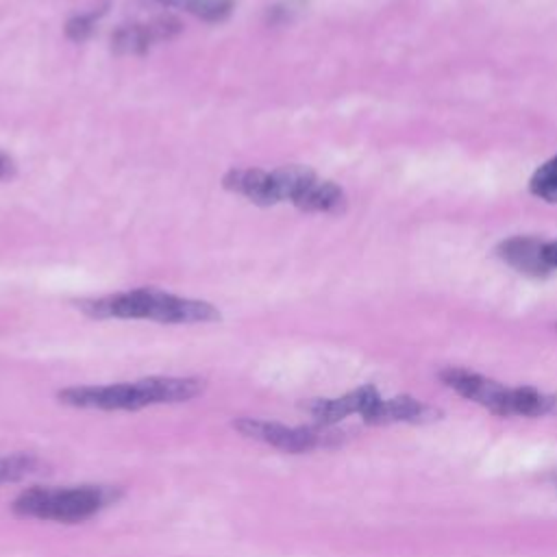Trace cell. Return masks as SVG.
Masks as SVG:
<instances>
[{"instance_id": "obj_3", "label": "cell", "mask_w": 557, "mask_h": 557, "mask_svg": "<svg viewBox=\"0 0 557 557\" xmlns=\"http://www.w3.org/2000/svg\"><path fill=\"white\" fill-rule=\"evenodd\" d=\"M120 492L107 485H78V487H28L15 503L13 511L22 518H39L54 522H81L96 516L109 503L117 500Z\"/></svg>"}, {"instance_id": "obj_7", "label": "cell", "mask_w": 557, "mask_h": 557, "mask_svg": "<svg viewBox=\"0 0 557 557\" xmlns=\"http://www.w3.org/2000/svg\"><path fill=\"white\" fill-rule=\"evenodd\" d=\"M181 30V24L172 17H159L148 24H128L113 33L111 46L120 54H141L152 44L170 39Z\"/></svg>"}, {"instance_id": "obj_16", "label": "cell", "mask_w": 557, "mask_h": 557, "mask_svg": "<svg viewBox=\"0 0 557 557\" xmlns=\"http://www.w3.org/2000/svg\"><path fill=\"white\" fill-rule=\"evenodd\" d=\"M102 13H104V9L91 11V13H87V15H76V17H72V20L65 24V35H67L72 41H83V39H87V37L91 35V30H94L96 17L102 15Z\"/></svg>"}, {"instance_id": "obj_2", "label": "cell", "mask_w": 557, "mask_h": 557, "mask_svg": "<svg viewBox=\"0 0 557 557\" xmlns=\"http://www.w3.org/2000/svg\"><path fill=\"white\" fill-rule=\"evenodd\" d=\"M440 379L459 396L485 407L496 416H544L557 411V396L535 387H507L479 372L446 368Z\"/></svg>"}, {"instance_id": "obj_19", "label": "cell", "mask_w": 557, "mask_h": 557, "mask_svg": "<svg viewBox=\"0 0 557 557\" xmlns=\"http://www.w3.org/2000/svg\"><path fill=\"white\" fill-rule=\"evenodd\" d=\"M15 174V165L11 161V157H7L4 152H0V178H11Z\"/></svg>"}, {"instance_id": "obj_1", "label": "cell", "mask_w": 557, "mask_h": 557, "mask_svg": "<svg viewBox=\"0 0 557 557\" xmlns=\"http://www.w3.org/2000/svg\"><path fill=\"white\" fill-rule=\"evenodd\" d=\"M78 307L91 318H141L165 324H194V322H215L220 311L205 302L181 298L154 287H141L115 296H104L96 300H83Z\"/></svg>"}, {"instance_id": "obj_15", "label": "cell", "mask_w": 557, "mask_h": 557, "mask_svg": "<svg viewBox=\"0 0 557 557\" xmlns=\"http://www.w3.org/2000/svg\"><path fill=\"white\" fill-rule=\"evenodd\" d=\"M39 470V459L30 453H13L0 457V483H15Z\"/></svg>"}, {"instance_id": "obj_10", "label": "cell", "mask_w": 557, "mask_h": 557, "mask_svg": "<svg viewBox=\"0 0 557 557\" xmlns=\"http://www.w3.org/2000/svg\"><path fill=\"white\" fill-rule=\"evenodd\" d=\"M222 185L235 194L246 196L248 200H252L255 205L261 207H270L281 202L276 187H274V178L272 172H263V170H252V168H237L226 172V176L222 178Z\"/></svg>"}, {"instance_id": "obj_5", "label": "cell", "mask_w": 557, "mask_h": 557, "mask_svg": "<svg viewBox=\"0 0 557 557\" xmlns=\"http://www.w3.org/2000/svg\"><path fill=\"white\" fill-rule=\"evenodd\" d=\"M233 426L250 440L263 442L268 446H274L285 453H307L318 446L333 444L337 433L324 431L322 429H311V426H285L278 422H268L259 418H237Z\"/></svg>"}, {"instance_id": "obj_4", "label": "cell", "mask_w": 557, "mask_h": 557, "mask_svg": "<svg viewBox=\"0 0 557 557\" xmlns=\"http://www.w3.org/2000/svg\"><path fill=\"white\" fill-rule=\"evenodd\" d=\"M63 405L83 409H126L135 411L141 407L157 405L152 376L135 383H113V385H81L67 387L57 394Z\"/></svg>"}, {"instance_id": "obj_8", "label": "cell", "mask_w": 557, "mask_h": 557, "mask_svg": "<svg viewBox=\"0 0 557 557\" xmlns=\"http://www.w3.org/2000/svg\"><path fill=\"white\" fill-rule=\"evenodd\" d=\"M440 411L411 398V396H394V398H379L376 405L363 416L368 424H394V422H411L422 424L437 420Z\"/></svg>"}, {"instance_id": "obj_13", "label": "cell", "mask_w": 557, "mask_h": 557, "mask_svg": "<svg viewBox=\"0 0 557 557\" xmlns=\"http://www.w3.org/2000/svg\"><path fill=\"white\" fill-rule=\"evenodd\" d=\"M163 7H174L187 11L205 22H224L231 13L235 2L233 0H157Z\"/></svg>"}, {"instance_id": "obj_6", "label": "cell", "mask_w": 557, "mask_h": 557, "mask_svg": "<svg viewBox=\"0 0 557 557\" xmlns=\"http://www.w3.org/2000/svg\"><path fill=\"white\" fill-rule=\"evenodd\" d=\"M379 398L381 396L372 385H363V387H357V389H352V392H348L339 398L311 400L307 405V409L322 426H329V424L339 422L342 418H348L352 413H359L363 418L376 405Z\"/></svg>"}, {"instance_id": "obj_17", "label": "cell", "mask_w": 557, "mask_h": 557, "mask_svg": "<svg viewBox=\"0 0 557 557\" xmlns=\"http://www.w3.org/2000/svg\"><path fill=\"white\" fill-rule=\"evenodd\" d=\"M298 4H300L298 0H289V2H283L278 7H272L268 17H272V22H285V20H289L292 13L298 11Z\"/></svg>"}, {"instance_id": "obj_11", "label": "cell", "mask_w": 557, "mask_h": 557, "mask_svg": "<svg viewBox=\"0 0 557 557\" xmlns=\"http://www.w3.org/2000/svg\"><path fill=\"white\" fill-rule=\"evenodd\" d=\"M294 205L302 211H322V213H335L344 207V191L333 181H320L315 178L296 200Z\"/></svg>"}, {"instance_id": "obj_14", "label": "cell", "mask_w": 557, "mask_h": 557, "mask_svg": "<svg viewBox=\"0 0 557 557\" xmlns=\"http://www.w3.org/2000/svg\"><path fill=\"white\" fill-rule=\"evenodd\" d=\"M529 189L533 196L546 200V202H557V154L544 161L531 176Z\"/></svg>"}, {"instance_id": "obj_9", "label": "cell", "mask_w": 557, "mask_h": 557, "mask_svg": "<svg viewBox=\"0 0 557 557\" xmlns=\"http://www.w3.org/2000/svg\"><path fill=\"white\" fill-rule=\"evenodd\" d=\"M544 244L546 242H542L537 237L516 235V237L500 242L496 252L505 263H509L513 270H518L522 274L546 276L550 272V268L544 259Z\"/></svg>"}, {"instance_id": "obj_12", "label": "cell", "mask_w": 557, "mask_h": 557, "mask_svg": "<svg viewBox=\"0 0 557 557\" xmlns=\"http://www.w3.org/2000/svg\"><path fill=\"white\" fill-rule=\"evenodd\" d=\"M278 200H296L318 176L307 165H283L272 172Z\"/></svg>"}, {"instance_id": "obj_18", "label": "cell", "mask_w": 557, "mask_h": 557, "mask_svg": "<svg viewBox=\"0 0 557 557\" xmlns=\"http://www.w3.org/2000/svg\"><path fill=\"white\" fill-rule=\"evenodd\" d=\"M544 259L550 270H557V242H546L544 244Z\"/></svg>"}]
</instances>
